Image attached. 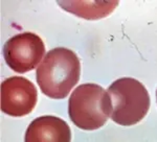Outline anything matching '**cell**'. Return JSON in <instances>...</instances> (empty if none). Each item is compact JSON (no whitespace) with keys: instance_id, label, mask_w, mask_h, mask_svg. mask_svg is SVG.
Returning a JSON list of instances; mask_svg holds the SVG:
<instances>
[{"instance_id":"obj_6","label":"cell","mask_w":157,"mask_h":142,"mask_svg":"<svg viewBox=\"0 0 157 142\" xmlns=\"http://www.w3.org/2000/svg\"><path fill=\"white\" fill-rule=\"evenodd\" d=\"M25 142H70L71 131L63 119L41 116L33 120L25 133Z\"/></svg>"},{"instance_id":"obj_4","label":"cell","mask_w":157,"mask_h":142,"mask_svg":"<svg viewBox=\"0 0 157 142\" xmlns=\"http://www.w3.org/2000/svg\"><path fill=\"white\" fill-rule=\"evenodd\" d=\"M45 53L42 39L33 32H22L7 40L3 57L12 70L25 73L35 69Z\"/></svg>"},{"instance_id":"obj_5","label":"cell","mask_w":157,"mask_h":142,"mask_svg":"<svg viewBox=\"0 0 157 142\" xmlns=\"http://www.w3.org/2000/svg\"><path fill=\"white\" fill-rule=\"evenodd\" d=\"M1 111L13 117H22L34 110L38 93L35 85L27 78L13 77L1 84Z\"/></svg>"},{"instance_id":"obj_1","label":"cell","mask_w":157,"mask_h":142,"mask_svg":"<svg viewBox=\"0 0 157 142\" xmlns=\"http://www.w3.org/2000/svg\"><path fill=\"white\" fill-rule=\"evenodd\" d=\"M36 75L43 94L54 99H63L80 80V60L72 50L55 48L45 55Z\"/></svg>"},{"instance_id":"obj_3","label":"cell","mask_w":157,"mask_h":142,"mask_svg":"<svg viewBox=\"0 0 157 142\" xmlns=\"http://www.w3.org/2000/svg\"><path fill=\"white\" fill-rule=\"evenodd\" d=\"M110 96L111 119L120 125H134L146 117L150 95L145 86L132 77L116 80L107 90Z\"/></svg>"},{"instance_id":"obj_7","label":"cell","mask_w":157,"mask_h":142,"mask_svg":"<svg viewBox=\"0 0 157 142\" xmlns=\"http://www.w3.org/2000/svg\"><path fill=\"white\" fill-rule=\"evenodd\" d=\"M156 97H157V91H156Z\"/></svg>"},{"instance_id":"obj_2","label":"cell","mask_w":157,"mask_h":142,"mask_svg":"<svg viewBox=\"0 0 157 142\" xmlns=\"http://www.w3.org/2000/svg\"><path fill=\"white\" fill-rule=\"evenodd\" d=\"M110 96L97 84H84L77 87L68 100V114L78 128L93 131L102 128L111 117Z\"/></svg>"}]
</instances>
